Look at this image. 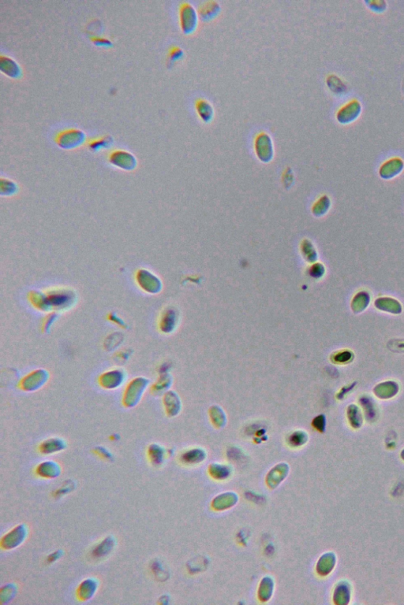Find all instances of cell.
<instances>
[{
  "instance_id": "cell-1",
  "label": "cell",
  "mask_w": 404,
  "mask_h": 605,
  "mask_svg": "<svg viewBox=\"0 0 404 605\" xmlns=\"http://www.w3.org/2000/svg\"><path fill=\"white\" fill-rule=\"evenodd\" d=\"M44 293L50 311L70 310L77 302L76 293L68 288H55Z\"/></svg>"
},
{
  "instance_id": "cell-2",
  "label": "cell",
  "mask_w": 404,
  "mask_h": 605,
  "mask_svg": "<svg viewBox=\"0 0 404 605\" xmlns=\"http://www.w3.org/2000/svg\"><path fill=\"white\" fill-rule=\"evenodd\" d=\"M148 378L138 377L131 381L127 386L123 397V403L126 407H134L140 403L143 395L148 389Z\"/></svg>"
},
{
  "instance_id": "cell-3",
  "label": "cell",
  "mask_w": 404,
  "mask_h": 605,
  "mask_svg": "<svg viewBox=\"0 0 404 605\" xmlns=\"http://www.w3.org/2000/svg\"><path fill=\"white\" fill-rule=\"evenodd\" d=\"M135 280L140 290L149 294H156L162 290L161 281L147 269L137 270L135 274Z\"/></svg>"
},
{
  "instance_id": "cell-4",
  "label": "cell",
  "mask_w": 404,
  "mask_h": 605,
  "mask_svg": "<svg viewBox=\"0 0 404 605\" xmlns=\"http://www.w3.org/2000/svg\"><path fill=\"white\" fill-rule=\"evenodd\" d=\"M86 140V134L78 129H66L59 132L55 137V142L63 149H72L82 145Z\"/></svg>"
},
{
  "instance_id": "cell-5",
  "label": "cell",
  "mask_w": 404,
  "mask_h": 605,
  "mask_svg": "<svg viewBox=\"0 0 404 605\" xmlns=\"http://www.w3.org/2000/svg\"><path fill=\"white\" fill-rule=\"evenodd\" d=\"M50 374L45 369H38L29 373L21 379L20 386L26 392H35L41 389L48 382Z\"/></svg>"
},
{
  "instance_id": "cell-6",
  "label": "cell",
  "mask_w": 404,
  "mask_h": 605,
  "mask_svg": "<svg viewBox=\"0 0 404 605\" xmlns=\"http://www.w3.org/2000/svg\"><path fill=\"white\" fill-rule=\"evenodd\" d=\"M127 374L121 368L112 369L105 371L99 378V384L105 390L119 389L125 383Z\"/></svg>"
},
{
  "instance_id": "cell-7",
  "label": "cell",
  "mask_w": 404,
  "mask_h": 605,
  "mask_svg": "<svg viewBox=\"0 0 404 605\" xmlns=\"http://www.w3.org/2000/svg\"><path fill=\"white\" fill-rule=\"evenodd\" d=\"M109 162L115 167L131 171L137 167V161L133 154L124 150H116L109 155Z\"/></svg>"
},
{
  "instance_id": "cell-8",
  "label": "cell",
  "mask_w": 404,
  "mask_h": 605,
  "mask_svg": "<svg viewBox=\"0 0 404 605\" xmlns=\"http://www.w3.org/2000/svg\"><path fill=\"white\" fill-rule=\"evenodd\" d=\"M179 17L181 28L185 33H191L195 30L198 22V16L194 6L188 2L182 4Z\"/></svg>"
},
{
  "instance_id": "cell-9",
  "label": "cell",
  "mask_w": 404,
  "mask_h": 605,
  "mask_svg": "<svg viewBox=\"0 0 404 605\" xmlns=\"http://www.w3.org/2000/svg\"><path fill=\"white\" fill-rule=\"evenodd\" d=\"M28 533V528L25 524H21L19 526L13 528L11 531L6 533L1 541V546L3 549L9 550L13 549L21 545L26 538Z\"/></svg>"
},
{
  "instance_id": "cell-10",
  "label": "cell",
  "mask_w": 404,
  "mask_h": 605,
  "mask_svg": "<svg viewBox=\"0 0 404 605\" xmlns=\"http://www.w3.org/2000/svg\"><path fill=\"white\" fill-rule=\"evenodd\" d=\"M255 148L258 156L262 160H269L272 155V141L269 135L266 132H262L257 136L255 140Z\"/></svg>"
},
{
  "instance_id": "cell-11",
  "label": "cell",
  "mask_w": 404,
  "mask_h": 605,
  "mask_svg": "<svg viewBox=\"0 0 404 605\" xmlns=\"http://www.w3.org/2000/svg\"><path fill=\"white\" fill-rule=\"evenodd\" d=\"M36 473V475L43 479H55L60 475V466L56 462L48 460L37 466Z\"/></svg>"
},
{
  "instance_id": "cell-12",
  "label": "cell",
  "mask_w": 404,
  "mask_h": 605,
  "mask_svg": "<svg viewBox=\"0 0 404 605\" xmlns=\"http://www.w3.org/2000/svg\"><path fill=\"white\" fill-rule=\"evenodd\" d=\"M98 588V583L94 579H87L84 580L78 586L77 590V597L78 600L82 602H86L91 599L97 592Z\"/></svg>"
},
{
  "instance_id": "cell-13",
  "label": "cell",
  "mask_w": 404,
  "mask_h": 605,
  "mask_svg": "<svg viewBox=\"0 0 404 605\" xmlns=\"http://www.w3.org/2000/svg\"><path fill=\"white\" fill-rule=\"evenodd\" d=\"M67 448V443L63 439L59 437H52L43 441L40 444L39 449L44 455H51L64 450Z\"/></svg>"
},
{
  "instance_id": "cell-14",
  "label": "cell",
  "mask_w": 404,
  "mask_h": 605,
  "mask_svg": "<svg viewBox=\"0 0 404 605\" xmlns=\"http://www.w3.org/2000/svg\"><path fill=\"white\" fill-rule=\"evenodd\" d=\"M0 70L3 74L12 78H18L21 75L19 65L8 56L0 58Z\"/></svg>"
},
{
  "instance_id": "cell-15",
  "label": "cell",
  "mask_w": 404,
  "mask_h": 605,
  "mask_svg": "<svg viewBox=\"0 0 404 605\" xmlns=\"http://www.w3.org/2000/svg\"><path fill=\"white\" fill-rule=\"evenodd\" d=\"M288 472V466L286 464H279L274 467L268 475L267 483L271 488H275L280 483Z\"/></svg>"
},
{
  "instance_id": "cell-16",
  "label": "cell",
  "mask_w": 404,
  "mask_h": 605,
  "mask_svg": "<svg viewBox=\"0 0 404 605\" xmlns=\"http://www.w3.org/2000/svg\"><path fill=\"white\" fill-rule=\"evenodd\" d=\"M163 403L169 416L176 415L180 410V401L174 392H167L163 397Z\"/></svg>"
},
{
  "instance_id": "cell-17",
  "label": "cell",
  "mask_w": 404,
  "mask_h": 605,
  "mask_svg": "<svg viewBox=\"0 0 404 605\" xmlns=\"http://www.w3.org/2000/svg\"><path fill=\"white\" fill-rule=\"evenodd\" d=\"M336 564V556L333 553H326L321 556L317 564V572L321 575L330 573Z\"/></svg>"
},
{
  "instance_id": "cell-18",
  "label": "cell",
  "mask_w": 404,
  "mask_h": 605,
  "mask_svg": "<svg viewBox=\"0 0 404 605\" xmlns=\"http://www.w3.org/2000/svg\"><path fill=\"white\" fill-rule=\"evenodd\" d=\"M29 299L31 303L37 310L44 312L50 311L44 292L36 291V290L31 291L29 294Z\"/></svg>"
},
{
  "instance_id": "cell-19",
  "label": "cell",
  "mask_w": 404,
  "mask_h": 605,
  "mask_svg": "<svg viewBox=\"0 0 404 605\" xmlns=\"http://www.w3.org/2000/svg\"><path fill=\"white\" fill-rule=\"evenodd\" d=\"M238 496L232 493L222 494L213 501V507L217 510H223L232 507L237 502Z\"/></svg>"
},
{
  "instance_id": "cell-20",
  "label": "cell",
  "mask_w": 404,
  "mask_h": 605,
  "mask_svg": "<svg viewBox=\"0 0 404 605\" xmlns=\"http://www.w3.org/2000/svg\"><path fill=\"white\" fill-rule=\"evenodd\" d=\"M176 316L174 310H167L163 312L159 321V328L163 333H171L175 329Z\"/></svg>"
},
{
  "instance_id": "cell-21",
  "label": "cell",
  "mask_w": 404,
  "mask_h": 605,
  "mask_svg": "<svg viewBox=\"0 0 404 605\" xmlns=\"http://www.w3.org/2000/svg\"><path fill=\"white\" fill-rule=\"evenodd\" d=\"M115 539L112 537L105 538L93 549L92 554L94 558H102L110 553L115 547Z\"/></svg>"
},
{
  "instance_id": "cell-22",
  "label": "cell",
  "mask_w": 404,
  "mask_h": 605,
  "mask_svg": "<svg viewBox=\"0 0 404 605\" xmlns=\"http://www.w3.org/2000/svg\"><path fill=\"white\" fill-rule=\"evenodd\" d=\"M196 109L200 117L205 121H210L213 117V108L212 104L203 99L197 100L196 102Z\"/></svg>"
},
{
  "instance_id": "cell-23",
  "label": "cell",
  "mask_w": 404,
  "mask_h": 605,
  "mask_svg": "<svg viewBox=\"0 0 404 605\" xmlns=\"http://www.w3.org/2000/svg\"><path fill=\"white\" fill-rule=\"evenodd\" d=\"M349 586L347 585V582H342L338 585L334 592L335 603L339 604V605L348 604L350 601V595H351Z\"/></svg>"
},
{
  "instance_id": "cell-24",
  "label": "cell",
  "mask_w": 404,
  "mask_h": 605,
  "mask_svg": "<svg viewBox=\"0 0 404 605\" xmlns=\"http://www.w3.org/2000/svg\"><path fill=\"white\" fill-rule=\"evenodd\" d=\"M148 456L154 465H159L163 463L165 451L163 447L159 446V444H152L148 447Z\"/></svg>"
},
{
  "instance_id": "cell-25",
  "label": "cell",
  "mask_w": 404,
  "mask_h": 605,
  "mask_svg": "<svg viewBox=\"0 0 404 605\" xmlns=\"http://www.w3.org/2000/svg\"><path fill=\"white\" fill-rule=\"evenodd\" d=\"M273 581L269 577H266L261 583L259 598L262 602H267L271 598L273 591Z\"/></svg>"
},
{
  "instance_id": "cell-26",
  "label": "cell",
  "mask_w": 404,
  "mask_h": 605,
  "mask_svg": "<svg viewBox=\"0 0 404 605\" xmlns=\"http://www.w3.org/2000/svg\"><path fill=\"white\" fill-rule=\"evenodd\" d=\"M18 192V187L15 182L7 178L0 180V195L2 197H12Z\"/></svg>"
},
{
  "instance_id": "cell-27",
  "label": "cell",
  "mask_w": 404,
  "mask_h": 605,
  "mask_svg": "<svg viewBox=\"0 0 404 605\" xmlns=\"http://www.w3.org/2000/svg\"><path fill=\"white\" fill-rule=\"evenodd\" d=\"M220 10V5L215 1H210L204 4L200 9V14L205 19H211L214 17Z\"/></svg>"
},
{
  "instance_id": "cell-28",
  "label": "cell",
  "mask_w": 404,
  "mask_h": 605,
  "mask_svg": "<svg viewBox=\"0 0 404 605\" xmlns=\"http://www.w3.org/2000/svg\"><path fill=\"white\" fill-rule=\"evenodd\" d=\"M112 137L110 136H102L100 138L94 139L92 140L89 143V149L93 151H98L103 148H109L112 145Z\"/></svg>"
},
{
  "instance_id": "cell-29",
  "label": "cell",
  "mask_w": 404,
  "mask_h": 605,
  "mask_svg": "<svg viewBox=\"0 0 404 605\" xmlns=\"http://www.w3.org/2000/svg\"><path fill=\"white\" fill-rule=\"evenodd\" d=\"M205 454L201 449H194L183 454L182 459L186 463H194L202 461L205 459Z\"/></svg>"
},
{
  "instance_id": "cell-30",
  "label": "cell",
  "mask_w": 404,
  "mask_h": 605,
  "mask_svg": "<svg viewBox=\"0 0 404 605\" xmlns=\"http://www.w3.org/2000/svg\"><path fill=\"white\" fill-rule=\"evenodd\" d=\"M210 474L213 475L214 478L218 479H225L229 475L230 471L226 466L221 465H211Z\"/></svg>"
},
{
  "instance_id": "cell-31",
  "label": "cell",
  "mask_w": 404,
  "mask_h": 605,
  "mask_svg": "<svg viewBox=\"0 0 404 605\" xmlns=\"http://www.w3.org/2000/svg\"><path fill=\"white\" fill-rule=\"evenodd\" d=\"M170 384H171V378H170V376H168V375H163L159 381H157L156 384L154 385L153 387H152V391L155 392L156 394L161 393V392L167 390Z\"/></svg>"
},
{
  "instance_id": "cell-32",
  "label": "cell",
  "mask_w": 404,
  "mask_h": 605,
  "mask_svg": "<svg viewBox=\"0 0 404 605\" xmlns=\"http://www.w3.org/2000/svg\"><path fill=\"white\" fill-rule=\"evenodd\" d=\"M306 441H307V436L306 433L299 431L293 433L289 439V442L293 446H300V445L305 444Z\"/></svg>"
},
{
  "instance_id": "cell-33",
  "label": "cell",
  "mask_w": 404,
  "mask_h": 605,
  "mask_svg": "<svg viewBox=\"0 0 404 605\" xmlns=\"http://www.w3.org/2000/svg\"><path fill=\"white\" fill-rule=\"evenodd\" d=\"M57 313H50L47 317L44 322V329L45 332H48L50 330V328L52 326L54 322H55L58 318Z\"/></svg>"
},
{
  "instance_id": "cell-34",
  "label": "cell",
  "mask_w": 404,
  "mask_h": 605,
  "mask_svg": "<svg viewBox=\"0 0 404 605\" xmlns=\"http://www.w3.org/2000/svg\"><path fill=\"white\" fill-rule=\"evenodd\" d=\"M182 54H183V52H182V49H180L178 47H174L170 51L169 59H170V61H171V62H175V61L180 59L181 57L182 56Z\"/></svg>"
},
{
  "instance_id": "cell-35",
  "label": "cell",
  "mask_w": 404,
  "mask_h": 605,
  "mask_svg": "<svg viewBox=\"0 0 404 605\" xmlns=\"http://www.w3.org/2000/svg\"><path fill=\"white\" fill-rule=\"evenodd\" d=\"M96 453H97V455H98L100 457L103 458V459H105V460H112V453H111V452H109L108 449L104 448V447H97V448H96Z\"/></svg>"
},
{
  "instance_id": "cell-36",
  "label": "cell",
  "mask_w": 404,
  "mask_h": 605,
  "mask_svg": "<svg viewBox=\"0 0 404 605\" xmlns=\"http://www.w3.org/2000/svg\"><path fill=\"white\" fill-rule=\"evenodd\" d=\"M313 424L314 425V427L317 428V429H318L320 431H323L325 429V418L323 417V415L318 416L317 418L314 419Z\"/></svg>"
},
{
  "instance_id": "cell-37",
  "label": "cell",
  "mask_w": 404,
  "mask_h": 605,
  "mask_svg": "<svg viewBox=\"0 0 404 605\" xmlns=\"http://www.w3.org/2000/svg\"><path fill=\"white\" fill-rule=\"evenodd\" d=\"M109 319L111 321H113L114 323L120 325V326H121V327H124V326H126V323L124 322V320H122V318H120V317H119V316L117 315L116 313H114V312H112V313H111V314H109Z\"/></svg>"
},
{
  "instance_id": "cell-38",
  "label": "cell",
  "mask_w": 404,
  "mask_h": 605,
  "mask_svg": "<svg viewBox=\"0 0 404 605\" xmlns=\"http://www.w3.org/2000/svg\"><path fill=\"white\" fill-rule=\"evenodd\" d=\"M92 40L97 45L105 46V47L112 45V42L108 40V39H105V38L94 37L92 39Z\"/></svg>"
},
{
  "instance_id": "cell-39",
  "label": "cell",
  "mask_w": 404,
  "mask_h": 605,
  "mask_svg": "<svg viewBox=\"0 0 404 605\" xmlns=\"http://www.w3.org/2000/svg\"><path fill=\"white\" fill-rule=\"evenodd\" d=\"M59 556H60V554H59V552H55L54 554H51V556H49V557H48V561H49L50 563H51V562H55V560H57Z\"/></svg>"
}]
</instances>
